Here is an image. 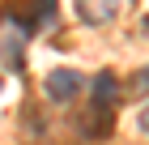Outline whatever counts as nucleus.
<instances>
[{"label":"nucleus","instance_id":"nucleus-1","mask_svg":"<svg viewBox=\"0 0 149 145\" xmlns=\"http://www.w3.org/2000/svg\"><path fill=\"white\" fill-rule=\"evenodd\" d=\"M81 90V77L72 73V68H56V73H47V94L56 102H64V98H72Z\"/></svg>","mask_w":149,"mask_h":145},{"label":"nucleus","instance_id":"nucleus-4","mask_svg":"<svg viewBox=\"0 0 149 145\" xmlns=\"http://www.w3.org/2000/svg\"><path fill=\"white\" fill-rule=\"evenodd\" d=\"M0 90H4V81H0Z\"/></svg>","mask_w":149,"mask_h":145},{"label":"nucleus","instance_id":"nucleus-2","mask_svg":"<svg viewBox=\"0 0 149 145\" xmlns=\"http://www.w3.org/2000/svg\"><path fill=\"white\" fill-rule=\"evenodd\" d=\"M81 4V17L90 26H107L115 17V9H119V0H77Z\"/></svg>","mask_w":149,"mask_h":145},{"label":"nucleus","instance_id":"nucleus-3","mask_svg":"<svg viewBox=\"0 0 149 145\" xmlns=\"http://www.w3.org/2000/svg\"><path fill=\"white\" fill-rule=\"evenodd\" d=\"M115 90H119V85H115L111 73H98V81H94V102H98V107H111V102H115Z\"/></svg>","mask_w":149,"mask_h":145}]
</instances>
